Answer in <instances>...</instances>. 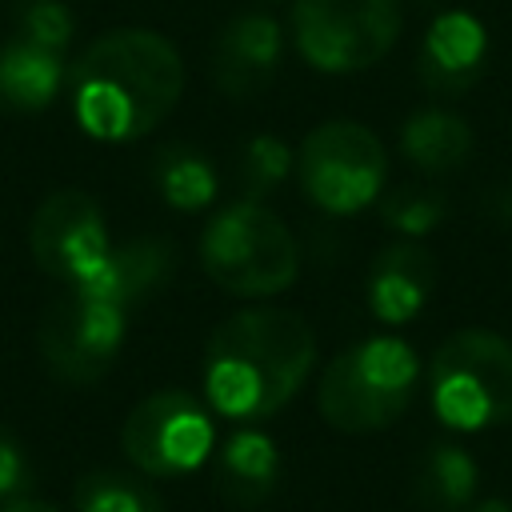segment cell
Returning <instances> with one entry per match:
<instances>
[{"instance_id": "6", "label": "cell", "mask_w": 512, "mask_h": 512, "mask_svg": "<svg viewBox=\"0 0 512 512\" xmlns=\"http://www.w3.org/2000/svg\"><path fill=\"white\" fill-rule=\"evenodd\" d=\"M400 0H296L292 44L320 72H360L400 40Z\"/></svg>"}, {"instance_id": "26", "label": "cell", "mask_w": 512, "mask_h": 512, "mask_svg": "<svg viewBox=\"0 0 512 512\" xmlns=\"http://www.w3.org/2000/svg\"><path fill=\"white\" fill-rule=\"evenodd\" d=\"M468 512H512V504H508V500H500V496H492V500L468 504Z\"/></svg>"}, {"instance_id": "5", "label": "cell", "mask_w": 512, "mask_h": 512, "mask_svg": "<svg viewBox=\"0 0 512 512\" xmlns=\"http://www.w3.org/2000/svg\"><path fill=\"white\" fill-rule=\"evenodd\" d=\"M428 396L444 428L512 424V344L492 328L452 332L428 364Z\"/></svg>"}, {"instance_id": "12", "label": "cell", "mask_w": 512, "mask_h": 512, "mask_svg": "<svg viewBox=\"0 0 512 512\" xmlns=\"http://www.w3.org/2000/svg\"><path fill=\"white\" fill-rule=\"evenodd\" d=\"M284 32L268 12H236L212 44V80L224 96L248 100L264 92L280 68Z\"/></svg>"}, {"instance_id": "15", "label": "cell", "mask_w": 512, "mask_h": 512, "mask_svg": "<svg viewBox=\"0 0 512 512\" xmlns=\"http://www.w3.org/2000/svg\"><path fill=\"white\" fill-rule=\"evenodd\" d=\"M212 484L232 508H260L280 488V448L256 428H236L212 448Z\"/></svg>"}, {"instance_id": "19", "label": "cell", "mask_w": 512, "mask_h": 512, "mask_svg": "<svg viewBox=\"0 0 512 512\" xmlns=\"http://www.w3.org/2000/svg\"><path fill=\"white\" fill-rule=\"evenodd\" d=\"M152 184L160 192V200L176 212H200L216 200L220 192V176H216V164L192 148V144H164L156 156H152Z\"/></svg>"}, {"instance_id": "11", "label": "cell", "mask_w": 512, "mask_h": 512, "mask_svg": "<svg viewBox=\"0 0 512 512\" xmlns=\"http://www.w3.org/2000/svg\"><path fill=\"white\" fill-rule=\"evenodd\" d=\"M176 264L180 256L168 236H132L124 244H108L104 260L76 284L132 316L140 304H148L156 292L172 284Z\"/></svg>"}, {"instance_id": "13", "label": "cell", "mask_w": 512, "mask_h": 512, "mask_svg": "<svg viewBox=\"0 0 512 512\" xmlns=\"http://www.w3.org/2000/svg\"><path fill=\"white\" fill-rule=\"evenodd\" d=\"M488 60V32L472 12H440L420 44L416 76L432 96H464Z\"/></svg>"}, {"instance_id": "7", "label": "cell", "mask_w": 512, "mask_h": 512, "mask_svg": "<svg viewBox=\"0 0 512 512\" xmlns=\"http://www.w3.org/2000/svg\"><path fill=\"white\" fill-rule=\"evenodd\" d=\"M296 172L304 196L316 208L332 216H352L380 196L388 156L372 128L356 120H328L304 136Z\"/></svg>"}, {"instance_id": "8", "label": "cell", "mask_w": 512, "mask_h": 512, "mask_svg": "<svg viewBox=\"0 0 512 512\" xmlns=\"http://www.w3.org/2000/svg\"><path fill=\"white\" fill-rule=\"evenodd\" d=\"M128 316L108 300L92 296L80 284H64L60 296L48 300L36 324V344L48 372L64 384H96L120 356Z\"/></svg>"}, {"instance_id": "16", "label": "cell", "mask_w": 512, "mask_h": 512, "mask_svg": "<svg viewBox=\"0 0 512 512\" xmlns=\"http://www.w3.org/2000/svg\"><path fill=\"white\" fill-rule=\"evenodd\" d=\"M64 56L52 48H40L24 36H12L0 44V112L32 116L44 112L64 92Z\"/></svg>"}, {"instance_id": "25", "label": "cell", "mask_w": 512, "mask_h": 512, "mask_svg": "<svg viewBox=\"0 0 512 512\" xmlns=\"http://www.w3.org/2000/svg\"><path fill=\"white\" fill-rule=\"evenodd\" d=\"M0 512H64V508H56L48 500H36V496H16V500L0 504Z\"/></svg>"}, {"instance_id": "17", "label": "cell", "mask_w": 512, "mask_h": 512, "mask_svg": "<svg viewBox=\"0 0 512 512\" xmlns=\"http://www.w3.org/2000/svg\"><path fill=\"white\" fill-rule=\"evenodd\" d=\"M400 148L412 168L428 176H444L472 156V128L464 116L448 108H420L400 128Z\"/></svg>"}, {"instance_id": "3", "label": "cell", "mask_w": 512, "mask_h": 512, "mask_svg": "<svg viewBox=\"0 0 512 512\" xmlns=\"http://www.w3.org/2000/svg\"><path fill=\"white\" fill-rule=\"evenodd\" d=\"M420 380L416 352L396 336H372L328 360L316 388V408L336 432H380L404 416Z\"/></svg>"}, {"instance_id": "24", "label": "cell", "mask_w": 512, "mask_h": 512, "mask_svg": "<svg viewBox=\"0 0 512 512\" xmlns=\"http://www.w3.org/2000/svg\"><path fill=\"white\" fill-rule=\"evenodd\" d=\"M28 488H32V460L24 444L0 424V504L28 496Z\"/></svg>"}, {"instance_id": "20", "label": "cell", "mask_w": 512, "mask_h": 512, "mask_svg": "<svg viewBox=\"0 0 512 512\" xmlns=\"http://www.w3.org/2000/svg\"><path fill=\"white\" fill-rule=\"evenodd\" d=\"M72 500H76V512H164V500L156 496V488L120 468L84 472L72 488Z\"/></svg>"}, {"instance_id": "22", "label": "cell", "mask_w": 512, "mask_h": 512, "mask_svg": "<svg viewBox=\"0 0 512 512\" xmlns=\"http://www.w3.org/2000/svg\"><path fill=\"white\" fill-rule=\"evenodd\" d=\"M8 16L16 36L64 52L72 44V8L64 0H8Z\"/></svg>"}, {"instance_id": "14", "label": "cell", "mask_w": 512, "mask_h": 512, "mask_svg": "<svg viewBox=\"0 0 512 512\" xmlns=\"http://www.w3.org/2000/svg\"><path fill=\"white\" fill-rule=\"evenodd\" d=\"M436 288V256L416 240H392L368 268V308L384 324H408Z\"/></svg>"}, {"instance_id": "1", "label": "cell", "mask_w": 512, "mask_h": 512, "mask_svg": "<svg viewBox=\"0 0 512 512\" xmlns=\"http://www.w3.org/2000/svg\"><path fill=\"white\" fill-rule=\"evenodd\" d=\"M68 104L76 124L96 140L148 136L184 92V60L176 44L148 28H116L96 36L68 68Z\"/></svg>"}, {"instance_id": "10", "label": "cell", "mask_w": 512, "mask_h": 512, "mask_svg": "<svg viewBox=\"0 0 512 512\" xmlns=\"http://www.w3.org/2000/svg\"><path fill=\"white\" fill-rule=\"evenodd\" d=\"M28 252L52 280H84L108 252V220L100 212V200L80 188L44 196L28 224Z\"/></svg>"}, {"instance_id": "2", "label": "cell", "mask_w": 512, "mask_h": 512, "mask_svg": "<svg viewBox=\"0 0 512 512\" xmlns=\"http://www.w3.org/2000/svg\"><path fill=\"white\" fill-rule=\"evenodd\" d=\"M316 364L312 324L276 304H252L220 320L204 348V400L228 420L280 412Z\"/></svg>"}, {"instance_id": "21", "label": "cell", "mask_w": 512, "mask_h": 512, "mask_svg": "<svg viewBox=\"0 0 512 512\" xmlns=\"http://www.w3.org/2000/svg\"><path fill=\"white\" fill-rule=\"evenodd\" d=\"M292 172V152L280 136H252L244 148H240V160H236V184L244 188V200H260L268 196L272 188L284 184V176Z\"/></svg>"}, {"instance_id": "4", "label": "cell", "mask_w": 512, "mask_h": 512, "mask_svg": "<svg viewBox=\"0 0 512 512\" xmlns=\"http://www.w3.org/2000/svg\"><path fill=\"white\" fill-rule=\"evenodd\" d=\"M200 268L228 296L260 300L284 292L300 272L292 228L260 200L224 204L200 236Z\"/></svg>"}, {"instance_id": "9", "label": "cell", "mask_w": 512, "mask_h": 512, "mask_svg": "<svg viewBox=\"0 0 512 512\" xmlns=\"http://www.w3.org/2000/svg\"><path fill=\"white\" fill-rule=\"evenodd\" d=\"M120 448L144 476H184L212 456L216 424L200 396L184 388H160L128 412Z\"/></svg>"}, {"instance_id": "18", "label": "cell", "mask_w": 512, "mask_h": 512, "mask_svg": "<svg viewBox=\"0 0 512 512\" xmlns=\"http://www.w3.org/2000/svg\"><path fill=\"white\" fill-rule=\"evenodd\" d=\"M476 460L460 444H432L412 476V500L420 512H464L476 496Z\"/></svg>"}, {"instance_id": "23", "label": "cell", "mask_w": 512, "mask_h": 512, "mask_svg": "<svg viewBox=\"0 0 512 512\" xmlns=\"http://www.w3.org/2000/svg\"><path fill=\"white\" fill-rule=\"evenodd\" d=\"M380 216H384V224L396 228L400 236H428V232L444 220V196L432 192V188L404 184V188H392V192L380 200Z\"/></svg>"}]
</instances>
